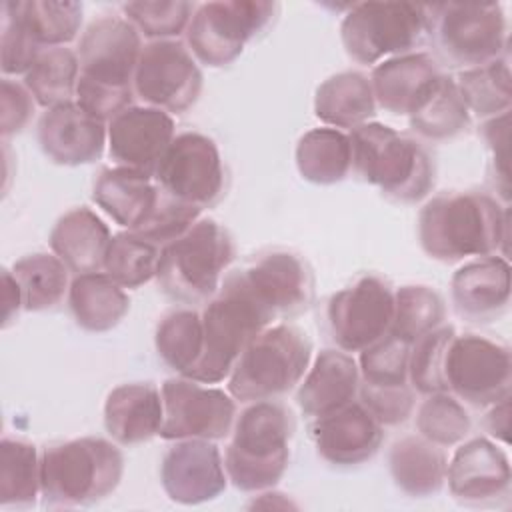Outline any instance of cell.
<instances>
[{
	"label": "cell",
	"instance_id": "cell-1",
	"mask_svg": "<svg viewBox=\"0 0 512 512\" xmlns=\"http://www.w3.org/2000/svg\"><path fill=\"white\" fill-rule=\"evenodd\" d=\"M418 242L426 256L444 264L506 256L508 204L486 192H440L420 208Z\"/></svg>",
	"mask_w": 512,
	"mask_h": 512
},
{
	"label": "cell",
	"instance_id": "cell-2",
	"mask_svg": "<svg viewBox=\"0 0 512 512\" xmlns=\"http://www.w3.org/2000/svg\"><path fill=\"white\" fill-rule=\"evenodd\" d=\"M142 48V34L124 16L92 20L76 50L80 76L74 100L104 122L132 106Z\"/></svg>",
	"mask_w": 512,
	"mask_h": 512
},
{
	"label": "cell",
	"instance_id": "cell-3",
	"mask_svg": "<svg viewBox=\"0 0 512 512\" xmlns=\"http://www.w3.org/2000/svg\"><path fill=\"white\" fill-rule=\"evenodd\" d=\"M200 316L204 330L202 356L186 378L204 384L226 380L246 346L276 320L248 282L244 268H236L222 278L218 292L204 304Z\"/></svg>",
	"mask_w": 512,
	"mask_h": 512
},
{
	"label": "cell",
	"instance_id": "cell-4",
	"mask_svg": "<svg viewBox=\"0 0 512 512\" xmlns=\"http://www.w3.org/2000/svg\"><path fill=\"white\" fill-rule=\"evenodd\" d=\"M352 170L400 204L424 200L436 182V162L416 138L380 122H366L348 134Z\"/></svg>",
	"mask_w": 512,
	"mask_h": 512
},
{
	"label": "cell",
	"instance_id": "cell-5",
	"mask_svg": "<svg viewBox=\"0 0 512 512\" xmlns=\"http://www.w3.org/2000/svg\"><path fill=\"white\" fill-rule=\"evenodd\" d=\"M294 430V414L280 400L250 402L236 414L224 454L232 486L242 492L274 488L288 468Z\"/></svg>",
	"mask_w": 512,
	"mask_h": 512
},
{
	"label": "cell",
	"instance_id": "cell-6",
	"mask_svg": "<svg viewBox=\"0 0 512 512\" xmlns=\"http://www.w3.org/2000/svg\"><path fill=\"white\" fill-rule=\"evenodd\" d=\"M124 474L120 448L82 436L54 442L40 454V496L48 508H78L110 496Z\"/></svg>",
	"mask_w": 512,
	"mask_h": 512
},
{
	"label": "cell",
	"instance_id": "cell-7",
	"mask_svg": "<svg viewBox=\"0 0 512 512\" xmlns=\"http://www.w3.org/2000/svg\"><path fill=\"white\" fill-rule=\"evenodd\" d=\"M232 234L214 218H200L182 236L160 248L158 288L182 304H206L234 262Z\"/></svg>",
	"mask_w": 512,
	"mask_h": 512
},
{
	"label": "cell",
	"instance_id": "cell-8",
	"mask_svg": "<svg viewBox=\"0 0 512 512\" xmlns=\"http://www.w3.org/2000/svg\"><path fill=\"white\" fill-rule=\"evenodd\" d=\"M312 342L294 324H270L240 354L228 376L234 400H278L298 388L310 368Z\"/></svg>",
	"mask_w": 512,
	"mask_h": 512
},
{
	"label": "cell",
	"instance_id": "cell-9",
	"mask_svg": "<svg viewBox=\"0 0 512 512\" xmlns=\"http://www.w3.org/2000/svg\"><path fill=\"white\" fill-rule=\"evenodd\" d=\"M432 6L416 2H356L340 24L346 54L364 66L416 52L430 36Z\"/></svg>",
	"mask_w": 512,
	"mask_h": 512
},
{
	"label": "cell",
	"instance_id": "cell-10",
	"mask_svg": "<svg viewBox=\"0 0 512 512\" xmlns=\"http://www.w3.org/2000/svg\"><path fill=\"white\" fill-rule=\"evenodd\" d=\"M430 36L450 66L474 68L506 56V14L498 2L432 4Z\"/></svg>",
	"mask_w": 512,
	"mask_h": 512
},
{
	"label": "cell",
	"instance_id": "cell-11",
	"mask_svg": "<svg viewBox=\"0 0 512 512\" xmlns=\"http://www.w3.org/2000/svg\"><path fill=\"white\" fill-rule=\"evenodd\" d=\"M278 8V2L266 0L202 2L186 28L188 48L206 66H228L242 54L246 42L268 28Z\"/></svg>",
	"mask_w": 512,
	"mask_h": 512
},
{
	"label": "cell",
	"instance_id": "cell-12",
	"mask_svg": "<svg viewBox=\"0 0 512 512\" xmlns=\"http://www.w3.org/2000/svg\"><path fill=\"white\" fill-rule=\"evenodd\" d=\"M510 348L480 334H454L444 356V388L462 404L488 408L510 396Z\"/></svg>",
	"mask_w": 512,
	"mask_h": 512
},
{
	"label": "cell",
	"instance_id": "cell-13",
	"mask_svg": "<svg viewBox=\"0 0 512 512\" xmlns=\"http://www.w3.org/2000/svg\"><path fill=\"white\" fill-rule=\"evenodd\" d=\"M168 196L198 208L214 206L226 190V166L216 142L196 130L176 134L154 170Z\"/></svg>",
	"mask_w": 512,
	"mask_h": 512
},
{
	"label": "cell",
	"instance_id": "cell-14",
	"mask_svg": "<svg viewBox=\"0 0 512 512\" xmlns=\"http://www.w3.org/2000/svg\"><path fill=\"white\" fill-rule=\"evenodd\" d=\"M394 288L378 274L360 276L328 300L326 320L336 348L354 354L390 334Z\"/></svg>",
	"mask_w": 512,
	"mask_h": 512
},
{
	"label": "cell",
	"instance_id": "cell-15",
	"mask_svg": "<svg viewBox=\"0 0 512 512\" xmlns=\"http://www.w3.org/2000/svg\"><path fill=\"white\" fill-rule=\"evenodd\" d=\"M204 78L200 66L180 40H150L144 44L134 94L152 108L172 114L188 112L200 98Z\"/></svg>",
	"mask_w": 512,
	"mask_h": 512
},
{
	"label": "cell",
	"instance_id": "cell-16",
	"mask_svg": "<svg viewBox=\"0 0 512 512\" xmlns=\"http://www.w3.org/2000/svg\"><path fill=\"white\" fill-rule=\"evenodd\" d=\"M164 440H222L232 432L236 400L222 388L178 376L164 380L162 388Z\"/></svg>",
	"mask_w": 512,
	"mask_h": 512
},
{
	"label": "cell",
	"instance_id": "cell-17",
	"mask_svg": "<svg viewBox=\"0 0 512 512\" xmlns=\"http://www.w3.org/2000/svg\"><path fill=\"white\" fill-rule=\"evenodd\" d=\"M358 354L360 402L382 426L404 424L416 404L408 380L410 344L388 334Z\"/></svg>",
	"mask_w": 512,
	"mask_h": 512
},
{
	"label": "cell",
	"instance_id": "cell-18",
	"mask_svg": "<svg viewBox=\"0 0 512 512\" xmlns=\"http://www.w3.org/2000/svg\"><path fill=\"white\" fill-rule=\"evenodd\" d=\"M448 490L462 506L494 508L510 502L512 470L508 454L490 438L462 440L446 468Z\"/></svg>",
	"mask_w": 512,
	"mask_h": 512
},
{
	"label": "cell",
	"instance_id": "cell-19",
	"mask_svg": "<svg viewBox=\"0 0 512 512\" xmlns=\"http://www.w3.org/2000/svg\"><path fill=\"white\" fill-rule=\"evenodd\" d=\"M160 482L168 498L184 506L218 498L228 476L214 440H174L162 456Z\"/></svg>",
	"mask_w": 512,
	"mask_h": 512
},
{
	"label": "cell",
	"instance_id": "cell-20",
	"mask_svg": "<svg viewBox=\"0 0 512 512\" xmlns=\"http://www.w3.org/2000/svg\"><path fill=\"white\" fill-rule=\"evenodd\" d=\"M174 136V118L152 106H128L108 120V152L116 166L140 170L152 178Z\"/></svg>",
	"mask_w": 512,
	"mask_h": 512
},
{
	"label": "cell",
	"instance_id": "cell-21",
	"mask_svg": "<svg viewBox=\"0 0 512 512\" xmlns=\"http://www.w3.org/2000/svg\"><path fill=\"white\" fill-rule=\"evenodd\" d=\"M38 144L54 164H92L108 144V122L88 114L76 100L64 102L40 116Z\"/></svg>",
	"mask_w": 512,
	"mask_h": 512
},
{
	"label": "cell",
	"instance_id": "cell-22",
	"mask_svg": "<svg viewBox=\"0 0 512 512\" xmlns=\"http://www.w3.org/2000/svg\"><path fill=\"white\" fill-rule=\"evenodd\" d=\"M242 268L276 318H294L312 306L314 272L298 252L268 250Z\"/></svg>",
	"mask_w": 512,
	"mask_h": 512
},
{
	"label": "cell",
	"instance_id": "cell-23",
	"mask_svg": "<svg viewBox=\"0 0 512 512\" xmlns=\"http://www.w3.org/2000/svg\"><path fill=\"white\" fill-rule=\"evenodd\" d=\"M310 434L322 460L346 468L368 462L380 450L384 426L360 400H354L332 414L312 420Z\"/></svg>",
	"mask_w": 512,
	"mask_h": 512
},
{
	"label": "cell",
	"instance_id": "cell-24",
	"mask_svg": "<svg viewBox=\"0 0 512 512\" xmlns=\"http://www.w3.org/2000/svg\"><path fill=\"white\" fill-rule=\"evenodd\" d=\"M450 296L460 318L474 324L498 320L510 304V264L506 256H480L460 266L452 274Z\"/></svg>",
	"mask_w": 512,
	"mask_h": 512
},
{
	"label": "cell",
	"instance_id": "cell-25",
	"mask_svg": "<svg viewBox=\"0 0 512 512\" xmlns=\"http://www.w3.org/2000/svg\"><path fill=\"white\" fill-rule=\"evenodd\" d=\"M442 70L426 52H410L382 60L370 74L376 104L394 114H414L436 90Z\"/></svg>",
	"mask_w": 512,
	"mask_h": 512
},
{
	"label": "cell",
	"instance_id": "cell-26",
	"mask_svg": "<svg viewBox=\"0 0 512 512\" xmlns=\"http://www.w3.org/2000/svg\"><path fill=\"white\" fill-rule=\"evenodd\" d=\"M358 386V360L340 348H324L300 380L296 404L304 416L316 420L354 402Z\"/></svg>",
	"mask_w": 512,
	"mask_h": 512
},
{
	"label": "cell",
	"instance_id": "cell-27",
	"mask_svg": "<svg viewBox=\"0 0 512 512\" xmlns=\"http://www.w3.org/2000/svg\"><path fill=\"white\" fill-rule=\"evenodd\" d=\"M162 392L152 382H126L112 388L104 402V428L122 446H136L160 434Z\"/></svg>",
	"mask_w": 512,
	"mask_h": 512
},
{
	"label": "cell",
	"instance_id": "cell-28",
	"mask_svg": "<svg viewBox=\"0 0 512 512\" xmlns=\"http://www.w3.org/2000/svg\"><path fill=\"white\" fill-rule=\"evenodd\" d=\"M110 240L108 224L88 206H76L64 212L48 236L52 254H56L74 276L102 272Z\"/></svg>",
	"mask_w": 512,
	"mask_h": 512
},
{
	"label": "cell",
	"instance_id": "cell-29",
	"mask_svg": "<svg viewBox=\"0 0 512 512\" xmlns=\"http://www.w3.org/2000/svg\"><path fill=\"white\" fill-rule=\"evenodd\" d=\"M160 198L152 176L126 166L104 168L92 186V200L116 224L134 232L140 228Z\"/></svg>",
	"mask_w": 512,
	"mask_h": 512
},
{
	"label": "cell",
	"instance_id": "cell-30",
	"mask_svg": "<svg viewBox=\"0 0 512 512\" xmlns=\"http://www.w3.org/2000/svg\"><path fill=\"white\" fill-rule=\"evenodd\" d=\"M376 98L370 78L346 70L326 78L314 94V114L330 128L354 130L376 114Z\"/></svg>",
	"mask_w": 512,
	"mask_h": 512
},
{
	"label": "cell",
	"instance_id": "cell-31",
	"mask_svg": "<svg viewBox=\"0 0 512 512\" xmlns=\"http://www.w3.org/2000/svg\"><path fill=\"white\" fill-rule=\"evenodd\" d=\"M448 458L444 450L420 434L396 440L388 452V470L394 484L408 496L436 494L446 482Z\"/></svg>",
	"mask_w": 512,
	"mask_h": 512
},
{
	"label": "cell",
	"instance_id": "cell-32",
	"mask_svg": "<svg viewBox=\"0 0 512 512\" xmlns=\"http://www.w3.org/2000/svg\"><path fill=\"white\" fill-rule=\"evenodd\" d=\"M66 300L76 324L88 332H108L116 328L130 310L126 290L106 272L74 276Z\"/></svg>",
	"mask_w": 512,
	"mask_h": 512
},
{
	"label": "cell",
	"instance_id": "cell-33",
	"mask_svg": "<svg viewBox=\"0 0 512 512\" xmlns=\"http://www.w3.org/2000/svg\"><path fill=\"white\" fill-rule=\"evenodd\" d=\"M294 158L304 180L320 186L342 182L352 170L350 138L330 126L312 128L300 136Z\"/></svg>",
	"mask_w": 512,
	"mask_h": 512
},
{
	"label": "cell",
	"instance_id": "cell-34",
	"mask_svg": "<svg viewBox=\"0 0 512 512\" xmlns=\"http://www.w3.org/2000/svg\"><path fill=\"white\" fill-rule=\"evenodd\" d=\"M454 82L470 116L488 120L510 112L512 76L508 56H500L492 62L466 68L454 78Z\"/></svg>",
	"mask_w": 512,
	"mask_h": 512
},
{
	"label": "cell",
	"instance_id": "cell-35",
	"mask_svg": "<svg viewBox=\"0 0 512 512\" xmlns=\"http://www.w3.org/2000/svg\"><path fill=\"white\" fill-rule=\"evenodd\" d=\"M470 112L460 96V90L450 76H442L428 100L408 116L416 136L428 142L454 140L470 128Z\"/></svg>",
	"mask_w": 512,
	"mask_h": 512
},
{
	"label": "cell",
	"instance_id": "cell-36",
	"mask_svg": "<svg viewBox=\"0 0 512 512\" xmlns=\"http://www.w3.org/2000/svg\"><path fill=\"white\" fill-rule=\"evenodd\" d=\"M154 346L160 360L180 376H190L202 356V316L194 308H174L156 324Z\"/></svg>",
	"mask_w": 512,
	"mask_h": 512
},
{
	"label": "cell",
	"instance_id": "cell-37",
	"mask_svg": "<svg viewBox=\"0 0 512 512\" xmlns=\"http://www.w3.org/2000/svg\"><path fill=\"white\" fill-rule=\"evenodd\" d=\"M66 264L48 252L28 254L14 262L12 274L22 290L24 310L42 312L56 308L70 290Z\"/></svg>",
	"mask_w": 512,
	"mask_h": 512
},
{
	"label": "cell",
	"instance_id": "cell-38",
	"mask_svg": "<svg viewBox=\"0 0 512 512\" xmlns=\"http://www.w3.org/2000/svg\"><path fill=\"white\" fill-rule=\"evenodd\" d=\"M80 76L78 54L68 46L44 48L24 76V86L42 108H52L76 98Z\"/></svg>",
	"mask_w": 512,
	"mask_h": 512
},
{
	"label": "cell",
	"instance_id": "cell-39",
	"mask_svg": "<svg viewBox=\"0 0 512 512\" xmlns=\"http://www.w3.org/2000/svg\"><path fill=\"white\" fill-rule=\"evenodd\" d=\"M40 494V454L20 438L0 442V506L30 508Z\"/></svg>",
	"mask_w": 512,
	"mask_h": 512
},
{
	"label": "cell",
	"instance_id": "cell-40",
	"mask_svg": "<svg viewBox=\"0 0 512 512\" xmlns=\"http://www.w3.org/2000/svg\"><path fill=\"white\" fill-rule=\"evenodd\" d=\"M4 4L22 20L30 36L42 48L70 44L82 26L84 8L80 2L24 0Z\"/></svg>",
	"mask_w": 512,
	"mask_h": 512
},
{
	"label": "cell",
	"instance_id": "cell-41",
	"mask_svg": "<svg viewBox=\"0 0 512 512\" xmlns=\"http://www.w3.org/2000/svg\"><path fill=\"white\" fill-rule=\"evenodd\" d=\"M446 306L442 296L426 284H406L394 290V318L390 334L414 344L424 334L444 324Z\"/></svg>",
	"mask_w": 512,
	"mask_h": 512
},
{
	"label": "cell",
	"instance_id": "cell-42",
	"mask_svg": "<svg viewBox=\"0 0 512 512\" xmlns=\"http://www.w3.org/2000/svg\"><path fill=\"white\" fill-rule=\"evenodd\" d=\"M158 260L160 246L128 230L112 236L102 272L122 288L134 290L156 278Z\"/></svg>",
	"mask_w": 512,
	"mask_h": 512
},
{
	"label": "cell",
	"instance_id": "cell-43",
	"mask_svg": "<svg viewBox=\"0 0 512 512\" xmlns=\"http://www.w3.org/2000/svg\"><path fill=\"white\" fill-rule=\"evenodd\" d=\"M416 430L440 448L460 444L472 430L466 406L450 392H434L424 398L416 412Z\"/></svg>",
	"mask_w": 512,
	"mask_h": 512
},
{
	"label": "cell",
	"instance_id": "cell-44",
	"mask_svg": "<svg viewBox=\"0 0 512 512\" xmlns=\"http://www.w3.org/2000/svg\"><path fill=\"white\" fill-rule=\"evenodd\" d=\"M196 4L188 0H158V2H126L122 4L124 18L150 40H176L186 32Z\"/></svg>",
	"mask_w": 512,
	"mask_h": 512
},
{
	"label": "cell",
	"instance_id": "cell-45",
	"mask_svg": "<svg viewBox=\"0 0 512 512\" xmlns=\"http://www.w3.org/2000/svg\"><path fill=\"white\" fill-rule=\"evenodd\" d=\"M456 334L452 324H442L436 330L424 334L414 344H410L408 358V380L414 392L434 394L446 392L444 388V356L448 342Z\"/></svg>",
	"mask_w": 512,
	"mask_h": 512
},
{
	"label": "cell",
	"instance_id": "cell-46",
	"mask_svg": "<svg viewBox=\"0 0 512 512\" xmlns=\"http://www.w3.org/2000/svg\"><path fill=\"white\" fill-rule=\"evenodd\" d=\"M202 208L176 200L160 190V198L156 208L148 216V220L134 230V234L154 242L156 246H166L168 242L182 236L194 222L200 220Z\"/></svg>",
	"mask_w": 512,
	"mask_h": 512
},
{
	"label": "cell",
	"instance_id": "cell-47",
	"mask_svg": "<svg viewBox=\"0 0 512 512\" xmlns=\"http://www.w3.org/2000/svg\"><path fill=\"white\" fill-rule=\"evenodd\" d=\"M44 48L30 36L22 20L2 4V32H0V68L4 78L26 76L34 60Z\"/></svg>",
	"mask_w": 512,
	"mask_h": 512
},
{
	"label": "cell",
	"instance_id": "cell-48",
	"mask_svg": "<svg viewBox=\"0 0 512 512\" xmlns=\"http://www.w3.org/2000/svg\"><path fill=\"white\" fill-rule=\"evenodd\" d=\"M508 122L510 112L482 120L480 136L490 150V178L496 192H500L502 204L510 198V170H508Z\"/></svg>",
	"mask_w": 512,
	"mask_h": 512
},
{
	"label": "cell",
	"instance_id": "cell-49",
	"mask_svg": "<svg viewBox=\"0 0 512 512\" xmlns=\"http://www.w3.org/2000/svg\"><path fill=\"white\" fill-rule=\"evenodd\" d=\"M34 96L30 90L12 80L2 78L0 82V134L2 138H10L20 134L34 116Z\"/></svg>",
	"mask_w": 512,
	"mask_h": 512
},
{
	"label": "cell",
	"instance_id": "cell-50",
	"mask_svg": "<svg viewBox=\"0 0 512 512\" xmlns=\"http://www.w3.org/2000/svg\"><path fill=\"white\" fill-rule=\"evenodd\" d=\"M2 328H8L12 322H16L20 310H24L22 302V290L12 274V270H2Z\"/></svg>",
	"mask_w": 512,
	"mask_h": 512
},
{
	"label": "cell",
	"instance_id": "cell-51",
	"mask_svg": "<svg viewBox=\"0 0 512 512\" xmlns=\"http://www.w3.org/2000/svg\"><path fill=\"white\" fill-rule=\"evenodd\" d=\"M484 428L494 440H500L502 444L510 442V396L488 406Z\"/></svg>",
	"mask_w": 512,
	"mask_h": 512
}]
</instances>
